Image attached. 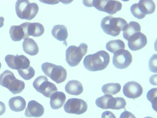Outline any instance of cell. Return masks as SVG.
Returning a JSON list of instances; mask_svg holds the SVG:
<instances>
[{"label": "cell", "instance_id": "obj_23", "mask_svg": "<svg viewBox=\"0 0 157 118\" xmlns=\"http://www.w3.org/2000/svg\"><path fill=\"white\" fill-rule=\"evenodd\" d=\"M138 6L141 13L145 16L154 13L156 8L155 3L151 0H141L138 3Z\"/></svg>", "mask_w": 157, "mask_h": 118}, {"label": "cell", "instance_id": "obj_22", "mask_svg": "<svg viewBox=\"0 0 157 118\" xmlns=\"http://www.w3.org/2000/svg\"><path fill=\"white\" fill-rule=\"evenodd\" d=\"M52 33L53 36L59 41L65 42L68 36L67 28L63 25H55Z\"/></svg>", "mask_w": 157, "mask_h": 118}, {"label": "cell", "instance_id": "obj_35", "mask_svg": "<svg viewBox=\"0 0 157 118\" xmlns=\"http://www.w3.org/2000/svg\"><path fill=\"white\" fill-rule=\"evenodd\" d=\"M4 18L2 17H0V28L4 25Z\"/></svg>", "mask_w": 157, "mask_h": 118}, {"label": "cell", "instance_id": "obj_13", "mask_svg": "<svg viewBox=\"0 0 157 118\" xmlns=\"http://www.w3.org/2000/svg\"><path fill=\"white\" fill-rule=\"evenodd\" d=\"M29 22H25L19 25H13L10 27V34L12 40L14 42L20 41L29 36L27 28Z\"/></svg>", "mask_w": 157, "mask_h": 118}, {"label": "cell", "instance_id": "obj_36", "mask_svg": "<svg viewBox=\"0 0 157 118\" xmlns=\"http://www.w3.org/2000/svg\"><path fill=\"white\" fill-rule=\"evenodd\" d=\"M144 118H152V117H145Z\"/></svg>", "mask_w": 157, "mask_h": 118}, {"label": "cell", "instance_id": "obj_32", "mask_svg": "<svg viewBox=\"0 0 157 118\" xmlns=\"http://www.w3.org/2000/svg\"><path fill=\"white\" fill-rule=\"evenodd\" d=\"M101 118H117L115 114L110 111H107L102 114Z\"/></svg>", "mask_w": 157, "mask_h": 118}, {"label": "cell", "instance_id": "obj_29", "mask_svg": "<svg viewBox=\"0 0 157 118\" xmlns=\"http://www.w3.org/2000/svg\"><path fill=\"white\" fill-rule=\"evenodd\" d=\"M130 10L131 13L135 17L139 20L143 19L146 16L142 14L138 7V3L133 4L131 7Z\"/></svg>", "mask_w": 157, "mask_h": 118}, {"label": "cell", "instance_id": "obj_31", "mask_svg": "<svg viewBox=\"0 0 157 118\" xmlns=\"http://www.w3.org/2000/svg\"><path fill=\"white\" fill-rule=\"evenodd\" d=\"M119 118H136V117L132 113L125 111L121 114Z\"/></svg>", "mask_w": 157, "mask_h": 118}, {"label": "cell", "instance_id": "obj_33", "mask_svg": "<svg viewBox=\"0 0 157 118\" xmlns=\"http://www.w3.org/2000/svg\"><path fill=\"white\" fill-rule=\"evenodd\" d=\"M6 106L2 102L0 101V116L2 115L6 112Z\"/></svg>", "mask_w": 157, "mask_h": 118}, {"label": "cell", "instance_id": "obj_34", "mask_svg": "<svg viewBox=\"0 0 157 118\" xmlns=\"http://www.w3.org/2000/svg\"><path fill=\"white\" fill-rule=\"evenodd\" d=\"M150 83L151 85L156 86L157 85V74H155L151 76L150 78Z\"/></svg>", "mask_w": 157, "mask_h": 118}, {"label": "cell", "instance_id": "obj_24", "mask_svg": "<svg viewBox=\"0 0 157 118\" xmlns=\"http://www.w3.org/2000/svg\"><path fill=\"white\" fill-rule=\"evenodd\" d=\"M27 31L29 36L38 37L44 33L45 29L42 24L39 23H30L27 28Z\"/></svg>", "mask_w": 157, "mask_h": 118}, {"label": "cell", "instance_id": "obj_30", "mask_svg": "<svg viewBox=\"0 0 157 118\" xmlns=\"http://www.w3.org/2000/svg\"><path fill=\"white\" fill-rule=\"evenodd\" d=\"M157 54H154L149 59L148 66L152 72L157 73Z\"/></svg>", "mask_w": 157, "mask_h": 118}, {"label": "cell", "instance_id": "obj_27", "mask_svg": "<svg viewBox=\"0 0 157 118\" xmlns=\"http://www.w3.org/2000/svg\"><path fill=\"white\" fill-rule=\"evenodd\" d=\"M157 88H153L149 90L147 94V98L151 102L152 107L156 112L157 105Z\"/></svg>", "mask_w": 157, "mask_h": 118}, {"label": "cell", "instance_id": "obj_10", "mask_svg": "<svg viewBox=\"0 0 157 118\" xmlns=\"http://www.w3.org/2000/svg\"><path fill=\"white\" fill-rule=\"evenodd\" d=\"M132 61V56L128 51L121 49L114 53L113 64L116 68L124 69L130 66Z\"/></svg>", "mask_w": 157, "mask_h": 118}, {"label": "cell", "instance_id": "obj_8", "mask_svg": "<svg viewBox=\"0 0 157 118\" xmlns=\"http://www.w3.org/2000/svg\"><path fill=\"white\" fill-rule=\"evenodd\" d=\"M97 107L102 109L119 110L125 107L126 102L122 97H114L111 95H105L98 97L95 101Z\"/></svg>", "mask_w": 157, "mask_h": 118}, {"label": "cell", "instance_id": "obj_6", "mask_svg": "<svg viewBox=\"0 0 157 118\" xmlns=\"http://www.w3.org/2000/svg\"><path fill=\"white\" fill-rule=\"evenodd\" d=\"M88 45L86 44L81 43L78 47L70 46L66 51V61L70 66L74 67L78 66L86 55L88 51Z\"/></svg>", "mask_w": 157, "mask_h": 118}, {"label": "cell", "instance_id": "obj_26", "mask_svg": "<svg viewBox=\"0 0 157 118\" xmlns=\"http://www.w3.org/2000/svg\"><path fill=\"white\" fill-rule=\"evenodd\" d=\"M125 44L120 39L110 40L106 44V48L109 52L114 53L117 51L125 48Z\"/></svg>", "mask_w": 157, "mask_h": 118}, {"label": "cell", "instance_id": "obj_12", "mask_svg": "<svg viewBox=\"0 0 157 118\" xmlns=\"http://www.w3.org/2000/svg\"><path fill=\"white\" fill-rule=\"evenodd\" d=\"M5 61L10 68L17 70L26 69L30 67L29 60L23 55L17 54L16 56L8 55L5 57Z\"/></svg>", "mask_w": 157, "mask_h": 118}, {"label": "cell", "instance_id": "obj_16", "mask_svg": "<svg viewBox=\"0 0 157 118\" xmlns=\"http://www.w3.org/2000/svg\"><path fill=\"white\" fill-rule=\"evenodd\" d=\"M45 109L43 106L36 101H31L29 102L25 112L27 117H39L43 115Z\"/></svg>", "mask_w": 157, "mask_h": 118}, {"label": "cell", "instance_id": "obj_3", "mask_svg": "<svg viewBox=\"0 0 157 118\" xmlns=\"http://www.w3.org/2000/svg\"><path fill=\"white\" fill-rule=\"evenodd\" d=\"M0 85L7 88L13 94L21 93L25 87L24 82L17 79L9 70H5L0 75Z\"/></svg>", "mask_w": 157, "mask_h": 118}, {"label": "cell", "instance_id": "obj_14", "mask_svg": "<svg viewBox=\"0 0 157 118\" xmlns=\"http://www.w3.org/2000/svg\"><path fill=\"white\" fill-rule=\"evenodd\" d=\"M123 92L128 98L136 99L141 96L143 93L142 86L135 81L128 82L124 85Z\"/></svg>", "mask_w": 157, "mask_h": 118}, {"label": "cell", "instance_id": "obj_1", "mask_svg": "<svg viewBox=\"0 0 157 118\" xmlns=\"http://www.w3.org/2000/svg\"><path fill=\"white\" fill-rule=\"evenodd\" d=\"M110 61L109 54L101 50L85 56L83 64L85 68L90 71H101L107 67Z\"/></svg>", "mask_w": 157, "mask_h": 118}, {"label": "cell", "instance_id": "obj_25", "mask_svg": "<svg viewBox=\"0 0 157 118\" xmlns=\"http://www.w3.org/2000/svg\"><path fill=\"white\" fill-rule=\"evenodd\" d=\"M121 85L118 83H109L102 87V91L105 94L114 95L121 91Z\"/></svg>", "mask_w": 157, "mask_h": 118}, {"label": "cell", "instance_id": "obj_19", "mask_svg": "<svg viewBox=\"0 0 157 118\" xmlns=\"http://www.w3.org/2000/svg\"><path fill=\"white\" fill-rule=\"evenodd\" d=\"M23 51L31 56H35L38 53L39 48L36 43L33 39L25 38L23 43Z\"/></svg>", "mask_w": 157, "mask_h": 118}, {"label": "cell", "instance_id": "obj_21", "mask_svg": "<svg viewBox=\"0 0 157 118\" xmlns=\"http://www.w3.org/2000/svg\"><path fill=\"white\" fill-rule=\"evenodd\" d=\"M26 102L23 97L20 96L12 97L9 101L10 109L13 112H21L26 107Z\"/></svg>", "mask_w": 157, "mask_h": 118}, {"label": "cell", "instance_id": "obj_11", "mask_svg": "<svg viewBox=\"0 0 157 118\" xmlns=\"http://www.w3.org/2000/svg\"><path fill=\"white\" fill-rule=\"evenodd\" d=\"M65 112L69 114L81 115L86 112L87 104L81 99L71 98L68 100L64 107Z\"/></svg>", "mask_w": 157, "mask_h": 118}, {"label": "cell", "instance_id": "obj_28", "mask_svg": "<svg viewBox=\"0 0 157 118\" xmlns=\"http://www.w3.org/2000/svg\"><path fill=\"white\" fill-rule=\"evenodd\" d=\"M19 74L24 79L29 80L35 76V71L31 66L25 69H21L18 70Z\"/></svg>", "mask_w": 157, "mask_h": 118}, {"label": "cell", "instance_id": "obj_5", "mask_svg": "<svg viewBox=\"0 0 157 118\" xmlns=\"http://www.w3.org/2000/svg\"><path fill=\"white\" fill-rule=\"evenodd\" d=\"M15 11L18 17L30 21L38 13L39 8L35 3H30L27 0H18L15 6Z\"/></svg>", "mask_w": 157, "mask_h": 118}, {"label": "cell", "instance_id": "obj_2", "mask_svg": "<svg viewBox=\"0 0 157 118\" xmlns=\"http://www.w3.org/2000/svg\"><path fill=\"white\" fill-rule=\"evenodd\" d=\"M124 19L120 17H114L109 15L101 20V27L103 32L107 35L113 37L119 35L124 27L127 24Z\"/></svg>", "mask_w": 157, "mask_h": 118}, {"label": "cell", "instance_id": "obj_37", "mask_svg": "<svg viewBox=\"0 0 157 118\" xmlns=\"http://www.w3.org/2000/svg\"><path fill=\"white\" fill-rule=\"evenodd\" d=\"M2 64L1 63H0V69H1V67Z\"/></svg>", "mask_w": 157, "mask_h": 118}, {"label": "cell", "instance_id": "obj_18", "mask_svg": "<svg viewBox=\"0 0 157 118\" xmlns=\"http://www.w3.org/2000/svg\"><path fill=\"white\" fill-rule=\"evenodd\" d=\"M50 105L52 109H57L63 105L66 100V96L63 92H57L51 96Z\"/></svg>", "mask_w": 157, "mask_h": 118}, {"label": "cell", "instance_id": "obj_17", "mask_svg": "<svg viewBox=\"0 0 157 118\" xmlns=\"http://www.w3.org/2000/svg\"><path fill=\"white\" fill-rule=\"evenodd\" d=\"M65 89L69 94L76 96L81 94L83 90L82 83L76 80H70L67 83Z\"/></svg>", "mask_w": 157, "mask_h": 118}, {"label": "cell", "instance_id": "obj_9", "mask_svg": "<svg viewBox=\"0 0 157 118\" xmlns=\"http://www.w3.org/2000/svg\"><path fill=\"white\" fill-rule=\"evenodd\" d=\"M33 85L37 92L48 98L55 92L58 91L56 85L49 82L47 77L45 76L37 77L34 80Z\"/></svg>", "mask_w": 157, "mask_h": 118}, {"label": "cell", "instance_id": "obj_4", "mask_svg": "<svg viewBox=\"0 0 157 118\" xmlns=\"http://www.w3.org/2000/svg\"><path fill=\"white\" fill-rule=\"evenodd\" d=\"M83 1L85 6L88 7L94 6L100 11L105 12L109 14L113 15L121 11L122 8V3L119 1L112 0H94Z\"/></svg>", "mask_w": 157, "mask_h": 118}, {"label": "cell", "instance_id": "obj_7", "mask_svg": "<svg viewBox=\"0 0 157 118\" xmlns=\"http://www.w3.org/2000/svg\"><path fill=\"white\" fill-rule=\"evenodd\" d=\"M41 68L46 76L57 84L63 82L66 79L67 72L62 66L46 62L42 64Z\"/></svg>", "mask_w": 157, "mask_h": 118}, {"label": "cell", "instance_id": "obj_15", "mask_svg": "<svg viewBox=\"0 0 157 118\" xmlns=\"http://www.w3.org/2000/svg\"><path fill=\"white\" fill-rule=\"evenodd\" d=\"M128 41L129 49L134 51L143 48L147 42L146 35L140 32H136L131 36Z\"/></svg>", "mask_w": 157, "mask_h": 118}, {"label": "cell", "instance_id": "obj_20", "mask_svg": "<svg viewBox=\"0 0 157 118\" xmlns=\"http://www.w3.org/2000/svg\"><path fill=\"white\" fill-rule=\"evenodd\" d=\"M141 30V26L139 23L136 21H131L123 29V36L124 39L128 40L131 36L136 32H140Z\"/></svg>", "mask_w": 157, "mask_h": 118}]
</instances>
